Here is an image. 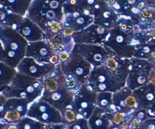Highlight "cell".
Listing matches in <instances>:
<instances>
[{
    "label": "cell",
    "mask_w": 155,
    "mask_h": 129,
    "mask_svg": "<svg viewBox=\"0 0 155 129\" xmlns=\"http://www.w3.org/2000/svg\"><path fill=\"white\" fill-rule=\"evenodd\" d=\"M110 30L98 24H92L81 31L73 34L72 39L75 44H96L103 45Z\"/></svg>",
    "instance_id": "cell-12"
},
{
    "label": "cell",
    "mask_w": 155,
    "mask_h": 129,
    "mask_svg": "<svg viewBox=\"0 0 155 129\" xmlns=\"http://www.w3.org/2000/svg\"><path fill=\"white\" fill-rule=\"evenodd\" d=\"M45 129H68L64 124H56V125H47Z\"/></svg>",
    "instance_id": "cell-32"
},
{
    "label": "cell",
    "mask_w": 155,
    "mask_h": 129,
    "mask_svg": "<svg viewBox=\"0 0 155 129\" xmlns=\"http://www.w3.org/2000/svg\"><path fill=\"white\" fill-rule=\"evenodd\" d=\"M91 129H109L111 125L110 114L105 113L98 107L88 119Z\"/></svg>",
    "instance_id": "cell-17"
},
{
    "label": "cell",
    "mask_w": 155,
    "mask_h": 129,
    "mask_svg": "<svg viewBox=\"0 0 155 129\" xmlns=\"http://www.w3.org/2000/svg\"><path fill=\"white\" fill-rule=\"evenodd\" d=\"M109 129H132V128L131 125H130V120H129L128 118L125 122H123V123L120 125H110V127Z\"/></svg>",
    "instance_id": "cell-30"
},
{
    "label": "cell",
    "mask_w": 155,
    "mask_h": 129,
    "mask_svg": "<svg viewBox=\"0 0 155 129\" xmlns=\"http://www.w3.org/2000/svg\"><path fill=\"white\" fill-rule=\"evenodd\" d=\"M0 41L4 48L3 62L16 69L20 62L26 57L28 42L12 27H5L0 30Z\"/></svg>",
    "instance_id": "cell-4"
},
{
    "label": "cell",
    "mask_w": 155,
    "mask_h": 129,
    "mask_svg": "<svg viewBox=\"0 0 155 129\" xmlns=\"http://www.w3.org/2000/svg\"><path fill=\"white\" fill-rule=\"evenodd\" d=\"M154 63L145 59L132 57L130 62V70L126 82V86L134 91L150 84L149 76L154 69Z\"/></svg>",
    "instance_id": "cell-7"
},
{
    "label": "cell",
    "mask_w": 155,
    "mask_h": 129,
    "mask_svg": "<svg viewBox=\"0 0 155 129\" xmlns=\"http://www.w3.org/2000/svg\"><path fill=\"white\" fill-rule=\"evenodd\" d=\"M6 100H7V99H6V98H5V97L3 96V95H2L1 93H0V112L2 110L3 106H4V104H5V103Z\"/></svg>",
    "instance_id": "cell-33"
},
{
    "label": "cell",
    "mask_w": 155,
    "mask_h": 129,
    "mask_svg": "<svg viewBox=\"0 0 155 129\" xmlns=\"http://www.w3.org/2000/svg\"><path fill=\"white\" fill-rule=\"evenodd\" d=\"M42 79L43 92L40 99L46 101L52 107L63 113L68 109H74V95L77 91L67 88L65 77L61 69L60 63L56 65L53 72Z\"/></svg>",
    "instance_id": "cell-1"
},
{
    "label": "cell",
    "mask_w": 155,
    "mask_h": 129,
    "mask_svg": "<svg viewBox=\"0 0 155 129\" xmlns=\"http://www.w3.org/2000/svg\"><path fill=\"white\" fill-rule=\"evenodd\" d=\"M72 52L81 55L93 67L104 66L109 56L116 55L105 45L96 44H75Z\"/></svg>",
    "instance_id": "cell-9"
},
{
    "label": "cell",
    "mask_w": 155,
    "mask_h": 129,
    "mask_svg": "<svg viewBox=\"0 0 155 129\" xmlns=\"http://www.w3.org/2000/svg\"><path fill=\"white\" fill-rule=\"evenodd\" d=\"M113 102L117 111L127 115L130 114L138 107L133 91L127 86H124L118 92L113 93Z\"/></svg>",
    "instance_id": "cell-14"
},
{
    "label": "cell",
    "mask_w": 155,
    "mask_h": 129,
    "mask_svg": "<svg viewBox=\"0 0 155 129\" xmlns=\"http://www.w3.org/2000/svg\"><path fill=\"white\" fill-rule=\"evenodd\" d=\"M97 107L108 114L117 112L116 107L113 102L112 92H101L97 96Z\"/></svg>",
    "instance_id": "cell-20"
},
{
    "label": "cell",
    "mask_w": 155,
    "mask_h": 129,
    "mask_svg": "<svg viewBox=\"0 0 155 129\" xmlns=\"http://www.w3.org/2000/svg\"><path fill=\"white\" fill-rule=\"evenodd\" d=\"M121 61H122V58H120L116 55H110L106 59L104 66L110 70L117 71L120 65Z\"/></svg>",
    "instance_id": "cell-26"
},
{
    "label": "cell",
    "mask_w": 155,
    "mask_h": 129,
    "mask_svg": "<svg viewBox=\"0 0 155 129\" xmlns=\"http://www.w3.org/2000/svg\"><path fill=\"white\" fill-rule=\"evenodd\" d=\"M137 102V109H147L155 100V85L148 84L133 91Z\"/></svg>",
    "instance_id": "cell-16"
},
{
    "label": "cell",
    "mask_w": 155,
    "mask_h": 129,
    "mask_svg": "<svg viewBox=\"0 0 155 129\" xmlns=\"http://www.w3.org/2000/svg\"><path fill=\"white\" fill-rule=\"evenodd\" d=\"M33 0H0V5L15 14L25 17Z\"/></svg>",
    "instance_id": "cell-18"
},
{
    "label": "cell",
    "mask_w": 155,
    "mask_h": 129,
    "mask_svg": "<svg viewBox=\"0 0 155 129\" xmlns=\"http://www.w3.org/2000/svg\"><path fill=\"white\" fill-rule=\"evenodd\" d=\"M18 129H45L47 125L34 119L24 116L17 123Z\"/></svg>",
    "instance_id": "cell-23"
},
{
    "label": "cell",
    "mask_w": 155,
    "mask_h": 129,
    "mask_svg": "<svg viewBox=\"0 0 155 129\" xmlns=\"http://www.w3.org/2000/svg\"><path fill=\"white\" fill-rule=\"evenodd\" d=\"M104 45L111 49L116 56L122 59L134 57L135 51L139 48V42L131 35L121 30L117 25L109 31Z\"/></svg>",
    "instance_id": "cell-6"
},
{
    "label": "cell",
    "mask_w": 155,
    "mask_h": 129,
    "mask_svg": "<svg viewBox=\"0 0 155 129\" xmlns=\"http://www.w3.org/2000/svg\"><path fill=\"white\" fill-rule=\"evenodd\" d=\"M17 73L15 68L8 66L4 62H0V93H2L10 85Z\"/></svg>",
    "instance_id": "cell-19"
},
{
    "label": "cell",
    "mask_w": 155,
    "mask_h": 129,
    "mask_svg": "<svg viewBox=\"0 0 155 129\" xmlns=\"http://www.w3.org/2000/svg\"><path fill=\"white\" fill-rule=\"evenodd\" d=\"M86 85L96 93L115 92L126 86V81L117 71H112L104 66L93 67Z\"/></svg>",
    "instance_id": "cell-5"
},
{
    "label": "cell",
    "mask_w": 155,
    "mask_h": 129,
    "mask_svg": "<svg viewBox=\"0 0 155 129\" xmlns=\"http://www.w3.org/2000/svg\"><path fill=\"white\" fill-rule=\"evenodd\" d=\"M27 116L45 125L64 123L61 112L40 98L30 104Z\"/></svg>",
    "instance_id": "cell-8"
},
{
    "label": "cell",
    "mask_w": 155,
    "mask_h": 129,
    "mask_svg": "<svg viewBox=\"0 0 155 129\" xmlns=\"http://www.w3.org/2000/svg\"><path fill=\"white\" fill-rule=\"evenodd\" d=\"M15 30H17L28 42L46 40L45 35L42 29L27 17H24Z\"/></svg>",
    "instance_id": "cell-15"
},
{
    "label": "cell",
    "mask_w": 155,
    "mask_h": 129,
    "mask_svg": "<svg viewBox=\"0 0 155 129\" xmlns=\"http://www.w3.org/2000/svg\"><path fill=\"white\" fill-rule=\"evenodd\" d=\"M61 115L62 117H63V124L66 125L67 126H68L70 125H72L73 123H74L80 118L78 114L76 113L75 110L73 108L68 109L65 111H64L61 113Z\"/></svg>",
    "instance_id": "cell-25"
},
{
    "label": "cell",
    "mask_w": 155,
    "mask_h": 129,
    "mask_svg": "<svg viewBox=\"0 0 155 129\" xmlns=\"http://www.w3.org/2000/svg\"><path fill=\"white\" fill-rule=\"evenodd\" d=\"M138 129H155V119H148L142 122Z\"/></svg>",
    "instance_id": "cell-29"
},
{
    "label": "cell",
    "mask_w": 155,
    "mask_h": 129,
    "mask_svg": "<svg viewBox=\"0 0 155 129\" xmlns=\"http://www.w3.org/2000/svg\"><path fill=\"white\" fill-rule=\"evenodd\" d=\"M127 119H128V115L120 113L119 111H117L115 113H112V114H110V122H111V125H121Z\"/></svg>",
    "instance_id": "cell-27"
},
{
    "label": "cell",
    "mask_w": 155,
    "mask_h": 129,
    "mask_svg": "<svg viewBox=\"0 0 155 129\" xmlns=\"http://www.w3.org/2000/svg\"><path fill=\"white\" fill-rule=\"evenodd\" d=\"M3 59H4V48L2 42L0 41V62H3Z\"/></svg>",
    "instance_id": "cell-34"
},
{
    "label": "cell",
    "mask_w": 155,
    "mask_h": 129,
    "mask_svg": "<svg viewBox=\"0 0 155 129\" xmlns=\"http://www.w3.org/2000/svg\"><path fill=\"white\" fill-rule=\"evenodd\" d=\"M6 129H18V125L17 124H10Z\"/></svg>",
    "instance_id": "cell-35"
},
{
    "label": "cell",
    "mask_w": 155,
    "mask_h": 129,
    "mask_svg": "<svg viewBox=\"0 0 155 129\" xmlns=\"http://www.w3.org/2000/svg\"><path fill=\"white\" fill-rule=\"evenodd\" d=\"M150 119H155V100L149 107L146 109Z\"/></svg>",
    "instance_id": "cell-31"
},
{
    "label": "cell",
    "mask_w": 155,
    "mask_h": 129,
    "mask_svg": "<svg viewBox=\"0 0 155 129\" xmlns=\"http://www.w3.org/2000/svg\"><path fill=\"white\" fill-rule=\"evenodd\" d=\"M56 65L39 63L32 57H25L17 66L18 73L36 79H42L55 69Z\"/></svg>",
    "instance_id": "cell-13"
},
{
    "label": "cell",
    "mask_w": 155,
    "mask_h": 129,
    "mask_svg": "<svg viewBox=\"0 0 155 129\" xmlns=\"http://www.w3.org/2000/svg\"><path fill=\"white\" fill-rule=\"evenodd\" d=\"M43 92L42 79H36L28 76L17 73L10 85L2 93L6 98L25 99L30 104L41 98Z\"/></svg>",
    "instance_id": "cell-3"
},
{
    "label": "cell",
    "mask_w": 155,
    "mask_h": 129,
    "mask_svg": "<svg viewBox=\"0 0 155 129\" xmlns=\"http://www.w3.org/2000/svg\"><path fill=\"white\" fill-rule=\"evenodd\" d=\"M30 104V103L25 99H21V98H9V99L6 100L3 107L5 108L16 110L17 112H18L21 114V117L23 118L27 116Z\"/></svg>",
    "instance_id": "cell-21"
},
{
    "label": "cell",
    "mask_w": 155,
    "mask_h": 129,
    "mask_svg": "<svg viewBox=\"0 0 155 129\" xmlns=\"http://www.w3.org/2000/svg\"><path fill=\"white\" fill-rule=\"evenodd\" d=\"M68 129H91L89 125L88 119L80 117L74 123L68 126Z\"/></svg>",
    "instance_id": "cell-28"
},
{
    "label": "cell",
    "mask_w": 155,
    "mask_h": 129,
    "mask_svg": "<svg viewBox=\"0 0 155 129\" xmlns=\"http://www.w3.org/2000/svg\"><path fill=\"white\" fill-rule=\"evenodd\" d=\"M132 129H138L142 122L150 119L146 109H136L128 115Z\"/></svg>",
    "instance_id": "cell-22"
},
{
    "label": "cell",
    "mask_w": 155,
    "mask_h": 129,
    "mask_svg": "<svg viewBox=\"0 0 155 129\" xmlns=\"http://www.w3.org/2000/svg\"><path fill=\"white\" fill-rule=\"evenodd\" d=\"M61 69L65 77L68 89L77 91L83 85L86 84L93 66L81 55L72 52L66 60L60 62Z\"/></svg>",
    "instance_id": "cell-2"
},
{
    "label": "cell",
    "mask_w": 155,
    "mask_h": 129,
    "mask_svg": "<svg viewBox=\"0 0 155 129\" xmlns=\"http://www.w3.org/2000/svg\"><path fill=\"white\" fill-rule=\"evenodd\" d=\"M98 93L94 92L86 84L79 88L74 95V110L81 118L89 119L97 107Z\"/></svg>",
    "instance_id": "cell-10"
},
{
    "label": "cell",
    "mask_w": 155,
    "mask_h": 129,
    "mask_svg": "<svg viewBox=\"0 0 155 129\" xmlns=\"http://www.w3.org/2000/svg\"><path fill=\"white\" fill-rule=\"evenodd\" d=\"M2 114L9 124H17L22 119L21 114L16 110L5 108L4 107L2 110Z\"/></svg>",
    "instance_id": "cell-24"
},
{
    "label": "cell",
    "mask_w": 155,
    "mask_h": 129,
    "mask_svg": "<svg viewBox=\"0 0 155 129\" xmlns=\"http://www.w3.org/2000/svg\"><path fill=\"white\" fill-rule=\"evenodd\" d=\"M26 57H32L39 63L58 65L60 63L58 53L53 51L46 40L28 42Z\"/></svg>",
    "instance_id": "cell-11"
}]
</instances>
